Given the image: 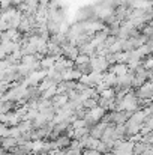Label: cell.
Here are the masks:
<instances>
[{"label": "cell", "mask_w": 153, "mask_h": 155, "mask_svg": "<svg viewBox=\"0 0 153 155\" xmlns=\"http://www.w3.org/2000/svg\"><path fill=\"white\" fill-rule=\"evenodd\" d=\"M110 66L111 65L108 63L107 57H104V56H95V57H92V68H93L95 72H108Z\"/></svg>", "instance_id": "1"}, {"label": "cell", "mask_w": 153, "mask_h": 155, "mask_svg": "<svg viewBox=\"0 0 153 155\" xmlns=\"http://www.w3.org/2000/svg\"><path fill=\"white\" fill-rule=\"evenodd\" d=\"M48 71H35L30 74V77L27 78V86H39L41 81L47 77Z\"/></svg>", "instance_id": "2"}, {"label": "cell", "mask_w": 153, "mask_h": 155, "mask_svg": "<svg viewBox=\"0 0 153 155\" xmlns=\"http://www.w3.org/2000/svg\"><path fill=\"white\" fill-rule=\"evenodd\" d=\"M108 122H105V120H101L99 124H96L93 128H90V136L92 137H95V139H98V140H101L102 136H104V133H105V130L108 128Z\"/></svg>", "instance_id": "3"}, {"label": "cell", "mask_w": 153, "mask_h": 155, "mask_svg": "<svg viewBox=\"0 0 153 155\" xmlns=\"http://www.w3.org/2000/svg\"><path fill=\"white\" fill-rule=\"evenodd\" d=\"M78 56H80V48H78L77 45L68 44V45L63 47V57H65V59H69V60H74V62H75V59H77Z\"/></svg>", "instance_id": "4"}, {"label": "cell", "mask_w": 153, "mask_h": 155, "mask_svg": "<svg viewBox=\"0 0 153 155\" xmlns=\"http://www.w3.org/2000/svg\"><path fill=\"white\" fill-rule=\"evenodd\" d=\"M108 72H113L116 77H122V75H126L129 72V66L126 63H116V65H111Z\"/></svg>", "instance_id": "5"}, {"label": "cell", "mask_w": 153, "mask_h": 155, "mask_svg": "<svg viewBox=\"0 0 153 155\" xmlns=\"http://www.w3.org/2000/svg\"><path fill=\"white\" fill-rule=\"evenodd\" d=\"M108 111L107 110H104L102 107H95V108H92V110H89V116L92 117V120L95 122V124H99L102 119L105 117V114H107Z\"/></svg>", "instance_id": "6"}, {"label": "cell", "mask_w": 153, "mask_h": 155, "mask_svg": "<svg viewBox=\"0 0 153 155\" xmlns=\"http://www.w3.org/2000/svg\"><path fill=\"white\" fill-rule=\"evenodd\" d=\"M83 77V74L77 69V68H72V69H66L63 72V78L68 80V81H80Z\"/></svg>", "instance_id": "7"}, {"label": "cell", "mask_w": 153, "mask_h": 155, "mask_svg": "<svg viewBox=\"0 0 153 155\" xmlns=\"http://www.w3.org/2000/svg\"><path fill=\"white\" fill-rule=\"evenodd\" d=\"M18 146V140L14 139V137H3L2 139V149L8 151L9 154Z\"/></svg>", "instance_id": "8"}, {"label": "cell", "mask_w": 153, "mask_h": 155, "mask_svg": "<svg viewBox=\"0 0 153 155\" xmlns=\"http://www.w3.org/2000/svg\"><path fill=\"white\" fill-rule=\"evenodd\" d=\"M51 101H53V105H54L56 108H62L63 105H66V104L69 103V97H68L66 94H57Z\"/></svg>", "instance_id": "9"}, {"label": "cell", "mask_w": 153, "mask_h": 155, "mask_svg": "<svg viewBox=\"0 0 153 155\" xmlns=\"http://www.w3.org/2000/svg\"><path fill=\"white\" fill-rule=\"evenodd\" d=\"M150 148H152V146H150L149 143L143 142V140L135 142V145H134V155H143L144 152H147Z\"/></svg>", "instance_id": "10"}, {"label": "cell", "mask_w": 153, "mask_h": 155, "mask_svg": "<svg viewBox=\"0 0 153 155\" xmlns=\"http://www.w3.org/2000/svg\"><path fill=\"white\" fill-rule=\"evenodd\" d=\"M20 107V104L15 103V101H5L2 103V108H0V113L2 114H6V113H12L15 111L17 108Z\"/></svg>", "instance_id": "11"}, {"label": "cell", "mask_w": 153, "mask_h": 155, "mask_svg": "<svg viewBox=\"0 0 153 155\" xmlns=\"http://www.w3.org/2000/svg\"><path fill=\"white\" fill-rule=\"evenodd\" d=\"M56 57H53V56H45L42 60H41V68H42V71H50L51 68H54V65H56Z\"/></svg>", "instance_id": "12"}, {"label": "cell", "mask_w": 153, "mask_h": 155, "mask_svg": "<svg viewBox=\"0 0 153 155\" xmlns=\"http://www.w3.org/2000/svg\"><path fill=\"white\" fill-rule=\"evenodd\" d=\"M126 125H116V140H128Z\"/></svg>", "instance_id": "13"}, {"label": "cell", "mask_w": 153, "mask_h": 155, "mask_svg": "<svg viewBox=\"0 0 153 155\" xmlns=\"http://www.w3.org/2000/svg\"><path fill=\"white\" fill-rule=\"evenodd\" d=\"M116 83H117V77L113 72H105V75H104V84L107 87H116Z\"/></svg>", "instance_id": "14"}, {"label": "cell", "mask_w": 153, "mask_h": 155, "mask_svg": "<svg viewBox=\"0 0 153 155\" xmlns=\"http://www.w3.org/2000/svg\"><path fill=\"white\" fill-rule=\"evenodd\" d=\"M90 63H92V57H90V56H87V54H81V53H80V56L75 59V68H77V66L90 65Z\"/></svg>", "instance_id": "15"}, {"label": "cell", "mask_w": 153, "mask_h": 155, "mask_svg": "<svg viewBox=\"0 0 153 155\" xmlns=\"http://www.w3.org/2000/svg\"><path fill=\"white\" fill-rule=\"evenodd\" d=\"M87 116H89V110H87L86 107H80V108H77V110L74 111V117H75V119L84 120Z\"/></svg>", "instance_id": "16"}, {"label": "cell", "mask_w": 153, "mask_h": 155, "mask_svg": "<svg viewBox=\"0 0 153 155\" xmlns=\"http://www.w3.org/2000/svg\"><path fill=\"white\" fill-rule=\"evenodd\" d=\"M101 98L105 100H116V89L114 87H108L104 92H101Z\"/></svg>", "instance_id": "17"}, {"label": "cell", "mask_w": 153, "mask_h": 155, "mask_svg": "<svg viewBox=\"0 0 153 155\" xmlns=\"http://www.w3.org/2000/svg\"><path fill=\"white\" fill-rule=\"evenodd\" d=\"M143 65L147 71H153V54H150L149 57L143 59Z\"/></svg>", "instance_id": "18"}, {"label": "cell", "mask_w": 153, "mask_h": 155, "mask_svg": "<svg viewBox=\"0 0 153 155\" xmlns=\"http://www.w3.org/2000/svg\"><path fill=\"white\" fill-rule=\"evenodd\" d=\"M143 136V142H146V143H149L150 146H153V130L152 131H149V133H146V134H141Z\"/></svg>", "instance_id": "19"}, {"label": "cell", "mask_w": 153, "mask_h": 155, "mask_svg": "<svg viewBox=\"0 0 153 155\" xmlns=\"http://www.w3.org/2000/svg\"><path fill=\"white\" fill-rule=\"evenodd\" d=\"M14 6V0H2V11H6Z\"/></svg>", "instance_id": "20"}, {"label": "cell", "mask_w": 153, "mask_h": 155, "mask_svg": "<svg viewBox=\"0 0 153 155\" xmlns=\"http://www.w3.org/2000/svg\"><path fill=\"white\" fill-rule=\"evenodd\" d=\"M83 155H102L99 151H96V149H86Z\"/></svg>", "instance_id": "21"}, {"label": "cell", "mask_w": 153, "mask_h": 155, "mask_svg": "<svg viewBox=\"0 0 153 155\" xmlns=\"http://www.w3.org/2000/svg\"><path fill=\"white\" fill-rule=\"evenodd\" d=\"M147 45L150 47V50H152V53H153V36L149 39V42H147Z\"/></svg>", "instance_id": "22"}]
</instances>
